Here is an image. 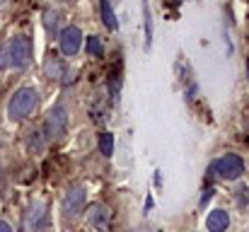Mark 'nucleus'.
<instances>
[{"label": "nucleus", "instance_id": "1", "mask_svg": "<svg viewBox=\"0 0 249 232\" xmlns=\"http://www.w3.org/2000/svg\"><path fill=\"white\" fill-rule=\"evenodd\" d=\"M32 39L29 36H12L0 46V71H19L32 61Z\"/></svg>", "mask_w": 249, "mask_h": 232}, {"label": "nucleus", "instance_id": "2", "mask_svg": "<svg viewBox=\"0 0 249 232\" xmlns=\"http://www.w3.org/2000/svg\"><path fill=\"white\" fill-rule=\"evenodd\" d=\"M36 104H39V92L34 87H19L7 104V116L12 121H22L36 109Z\"/></svg>", "mask_w": 249, "mask_h": 232}, {"label": "nucleus", "instance_id": "3", "mask_svg": "<svg viewBox=\"0 0 249 232\" xmlns=\"http://www.w3.org/2000/svg\"><path fill=\"white\" fill-rule=\"evenodd\" d=\"M85 203H87V194H85V186L83 184H75L66 191V198H63V220L66 223H75L80 218V213L85 211Z\"/></svg>", "mask_w": 249, "mask_h": 232}, {"label": "nucleus", "instance_id": "4", "mask_svg": "<svg viewBox=\"0 0 249 232\" xmlns=\"http://www.w3.org/2000/svg\"><path fill=\"white\" fill-rule=\"evenodd\" d=\"M245 172V162L240 155H223L211 164V174L220 177V179H237Z\"/></svg>", "mask_w": 249, "mask_h": 232}, {"label": "nucleus", "instance_id": "5", "mask_svg": "<svg viewBox=\"0 0 249 232\" xmlns=\"http://www.w3.org/2000/svg\"><path fill=\"white\" fill-rule=\"evenodd\" d=\"M66 126H68V109H66V104H56V107L46 114V121H44L46 141L61 138V136L66 133Z\"/></svg>", "mask_w": 249, "mask_h": 232}, {"label": "nucleus", "instance_id": "6", "mask_svg": "<svg viewBox=\"0 0 249 232\" xmlns=\"http://www.w3.org/2000/svg\"><path fill=\"white\" fill-rule=\"evenodd\" d=\"M27 232H49V208L41 201H34L27 211Z\"/></svg>", "mask_w": 249, "mask_h": 232}, {"label": "nucleus", "instance_id": "7", "mask_svg": "<svg viewBox=\"0 0 249 232\" xmlns=\"http://www.w3.org/2000/svg\"><path fill=\"white\" fill-rule=\"evenodd\" d=\"M58 44H61V54L63 56H75L80 51V44H83V32L80 27L75 24H68L58 32Z\"/></svg>", "mask_w": 249, "mask_h": 232}, {"label": "nucleus", "instance_id": "8", "mask_svg": "<svg viewBox=\"0 0 249 232\" xmlns=\"http://www.w3.org/2000/svg\"><path fill=\"white\" fill-rule=\"evenodd\" d=\"M109 220H111V211L102 203H92L89 211H87V225L94 228L97 232H104L109 228Z\"/></svg>", "mask_w": 249, "mask_h": 232}, {"label": "nucleus", "instance_id": "9", "mask_svg": "<svg viewBox=\"0 0 249 232\" xmlns=\"http://www.w3.org/2000/svg\"><path fill=\"white\" fill-rule=\"evenodd\" d=\"M44 75L49 80H61V82H71L73 80L68 68H66V63H63V58H58L56 54H49V58L44 63Z\"/></svg>", "mask_w": 249, "mask_h": 232}, {"label": "nucleus", "instance_id": "10", "mask_svg": "<svg viewBox=\"0 0 249 232\" xmlns=\"http://www.w3.org/2000/svg\"><path fill=\"white\" fill-rule=\"evenodd\" d=\"M228 225H230V215H228L225 211H213V213L208 215V220H206L208 232H225Z\"/></svg>", "mask_w": 249, "mask_h": 232}, {"label": "nucleus", "instance_id": "11", "mask_svg": "<svg viewBox=\"0 0 249 232\" xmlns=\"http://www.w3.org/2000/svg\"><path fill=\"white\" fill-rule=\"evenodd\" d=\"M102 22H104V27L109 29V32H116V27H119V22H116V15H114V7H111V2L109 0H102Z\"/></svg>", "mask_w": 249, "mask_h": 232}, {"label": "nucleus", "instance_id": "12", "mask_svg": "<svg viewBox=\"0 0 249 232\" xmlns=\"http://www.w3.org/2000/svg\"><path fill=\"white\" fill-rule=\"evenodd\" d=\"M58 19H61V15L56 10H46L44 12V27H46L51 39H58Z\"/></svg>", "mask_w": 249, "mask_h": 232}, {"label": "nucleus", "instance_id": "13", "mask_svg": "<svg viewBox=\"0 0 249 232\" xmlns=\"http://www.w3.org/2000/svg\"><path fill=\"white\" fill-rule=\"evenodd\" d=\"M85 49H87V54L94 56V58H102V56H104V46H102V39H99V36H89V39L85 41Z\"/></svg>", "mask_w": 249, "mask_h": 232}, {"label": "nucleus", "instance_id": "14", "mask_svg": "<svg viewBox=\"0 0 249 232\" xmlns=\"http://www.w3.org/2000/svg\"><path fill=\"white\" fill-rule=\"evenodd\" d=\"M99 153L107 155V157L114 153V136L111 133H102L99 136Z\"/></svg>", "mask_w": 249, "mask_h": 232}, {"label": "nucleus", "instance_id": "15", "mask_svg": "<svg viewBox=\"0 0 249 232\" xmlns=\"http://www.w3.org/2000/svg\"><path fill=\"white\" fill-rule=\"evenodd\" d=\"M143 15H145V41L150 44V36H153V22H150V7H148V5L143 7Z\"/></svg>", "mask_w": 249, "mask_h": 232}, {"label": "nucleus", "instance_id": "16", "mask_svg": "<svg viewBox=\"0 0 249 232\" xmlns=\"http://www.w3.org/2000/svg\"><path fill=\"white\" fill-rule=\"evenodd\" d=\"M0 232H12V228H10L5 220H0Z\"/></svg>", "mask_w": 249, "mask_h": 232}, {"label": "nucleus", "instance_id": "17", "mask_svg": "<svg viewBox=\"0 0 249 232\" xmlns=\"http://www.w3.org/2000/svg\"><path fill=\"white\" fill-rule=\"evenodd\" d=\"M131 232H145V230H131Z\"/></svg>", "mask_w": 249, "mask_h": 232}]
</instances>
